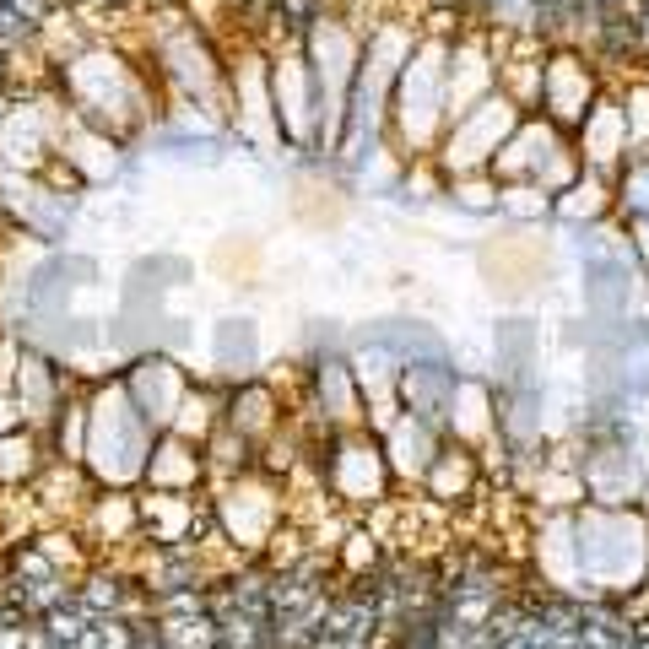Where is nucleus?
Wrapping results in <instances>:
<instances>
[{
    "label": "nucleus",
    "mask_w": 649,
    "mask_h": 649,
    "mask_svg": "<svg viewBox=\"0 0 649 649\" xmlns=\"http://www.w3.org/2000/svg\"><path fill=\"white\" fill-rule=\"evenodd\" d=\"M374 433H379V444H384V460H390V476H395V487H422V476H428L433 466V455L444 449L449 433H439L433 422H422L412 412H401L395 406L390 417H379L374 422Z\"/></svg>",
    "instance_id": "obj_13"
},
{
    "label": "nucleus",
    "mask_w": 649,
    "mask_h": 649,
    "mask_svg": "<svg viewBox=\"0 0 649 649\" xmlns=\"http://www.w3.org/2000/svg\"><path fill=\"white\" fill-rule=\"evenodd\" d=\"M493 379V390L503 384H525V379H547L541 374V325L525 320V314H509V320L493 325V363L482 368Z\"/></svg>",
    "instance_id": "obj_17"
},
{
    "label": "nucleus",
    "mask_w": 649,
    "mask_h": 649,
    "mask_svg": "<svg viewBox=\"0 0 649 649\" xmlns=\"http://www.w3.org/2000/svg\"><path fill=\"white\" fill-rule=\"evenodd\" d=\"M579 222H612V179L595 174V168H579L574 179L552 195V228H579Z\"/></svg>",
    "instance_id": "obj_20"
},
{
    "label": "nucleus",
    "mask_w": 649,
    "mask_h": 649,
    "mask_svg": "<svg viewBox=\"0 0 649 649\" xmlns=\"http://www.w3.org/2000/svg\"><path fill=\"white\" fill-rule=\"evenodd\" d=\"M336 352H352V325L347 320H336V314H314V320H303L298 363H309V357H336Z\"/></svg>",
    "instance_id": "obj_23"
},
{
    "label": "nucleus",
    "mask_w": 649,
    "mask_h": 649,
    "mask_svg": "<svg viewBox=\"0 0 649 649\" xmlns=\"http://www.w3.org/2000/svg\"><path fill=\"white\" fill-rule=\"evenodd\" d=\"M574 152H579V163L595 168V174H606V179L628 163L633 141H628V119H622V103H617L612 87H606V98L585 114V125L574 130Z\"/></svg>",
    "instance_id": "obj_14"
},
{
    "label": "nucleus",
    "mask_w": 649,
    "mask_h": 649,
    "mask_svg": "<svg viewBox=\"0 0 649 649\" xmlns=\"http://www.w3.org/2000/svg\"><path fill=\"white\" fill-rule=\"evenodd\" d=\"M460 384H466V368H460L455 352L422 357V363H401V374H395V406L422 417V422H433L439 433H449Z\"/></svg>",
    "instance_id": "obj_11"
},
{
    "label": "nucleus",
    "mask_w": 649,
    "mask_h": 649,
    "mask_svg": "<svg viewBox=\"0 0 649 649\" xmlns=\"http://www.w3.org/2000/svg\"><path fill=\"white\" fill-rule=\"evenodd\" d=\"M76 536L92 558H119V552L141 547V498L119 493V487H98V498L82 509L76 520Z\"/></svg>",
    "instance_id": "obj_12"
},
{
    "label": "nucleus",
    "mask_w": 649,
    "mask_h": 649,
    "mask_svg": "<svg viewBox=\"0 0 649 649\" xmlns=\"http://www.w3.org/2000/svg\"><path fill=\"white\" fill-rule=\"evenodd\" d=\"M157 428L136 412V401L125 395V379L114 368H98L87 384V449L82 466L98 487H119L136 493L147 482V460H152Z\"/></svg>",
    "instance_id": "obj_3"
},
{
    "label": "nucleus",
    "mask_w": 649,
    "mask_h": 649,
    "mask_svg": "<svg viewBox=\"0 0 649 649\" xmlns=\"http://www.w3.org/2000/svg\"><path fill=\"white\" fill-rule=\"evenodd\" d=\"M482 482H487V455L476 444H460V439H444V449L433 455V466L428 476H422V487L417 493L428 498V503H466L482 493Z\"/></svg>",
    "instance_id": "obj_16"
},
{
    "label": "nucleus",
    "mask_w": 649,
    "mask_h": 649,
    "mask_svg": "<svg viewBox=\"0 0 649 649\" xmlns=\"http://www.w3.org/2000/svg\"><path fill=\"white\" fill-rule=\"evenodd\" d=\"M211 525L217 541L233 558H271V541L287 525V487L276 476H233V482H211Z\"/></svg>",
    "instance_id": "obj_5"
},
{
    "label": "nucleus",
    "mask_w": 649,
    "mask_h": 649,
    "mask_svg": "<svg viewBox=\"0 0 649 649\" xmlns=\"http://www.w3.org/2000/svg\"><path fill=\"white\" fill-rule=\"evenodd\" d=\"M525 119V109L509 98V92H487L482 103L460 109L455 119L444 125L439 147H433L428 163L439 168L444 179H460V174H493V157L503 152V141L514 136V125Z\"/></svg>",
    "instance_id": "obj_6"
},
{
    "label": "nucleus",
    "mask_w": 649,
    "mask_h": 649,
    "mask_svg": "<svg viewBox=\"0 0 649 649\" xmlns=\"http://www.w3.org/2000/svg\"><path fill=\"white\" fill-rule=\"evenodd\" d=\"M303 466L314 471L320 498H330L341 514H368L395 493L390 460L374 428H309Z\"/></svg>",
    "instance_id": "obj_4"
},
{
    "label": "nucleus",
    "mask_w": 649,
    "mask_h": 649,
    "mask_svg": "<svg viewBox=\"0 0 649 649\" xmlns=\"http://www.w3.org/2000/svg\"><path fill=\"white\" fill-rule=\"evenodd\" d=\"M49 460L55 455H49V444H44L38 428H28V422L0 428V493H28Z\"/></svg>",
    "instance_id": "obj_19"
},
{
    "label": "nucleus",
    "mask_w": 649,
    "mask_h": 649,
    "mask_svg": "<svg viewBox=\"0 0 649 649\" xmlns=\"http://www.w3.org/2000/svg\"><path fill=\"white\" fill-rule=\"evenodd\" d=\"M147 493H206L211 487V471H206V455H201V439H184V433H157L152 444V460H147Z\"/></svg>",
    "instance_id": "obj_15"
},
{
    "label": "nucleus",
    "mask_w": 649,
    "mask_h": 649,
    "mask_svg": "<svg viewBox=\"0 0 649 649\" xmlns=\"http://www.w3.org/2000/svg\"><path fill=\"white\" fill-rule=\"evenodd\" d=\"M444 201L460 211V217H498V179L493 174H460V179H444Z\"/></svg>",
    "instance_id": "obj_22"
},
{
    "label": "nucleus",
    "mask_w": 649,
    "mask_h": 649,
    "mask_svg": "<svg viewBox=\"0 0 649 649\" xmlns=\"http://www.w3.org/2000/svg\"><path fill=\"white\" fill-rule=\"evenodd\" d=\"M649 217V152H628V163L612 174V222L633 228Z\"/></svg>",
    "instance_id": "obj_21"
},
{
    "label": "nucleus",
    "mask_w": 649,
    "mask_h": 649,
    "mask_svg": "<svg viewBox=\"0 0 649 649\" xmlns=\"http://www.w3.org/2000/svg\"><path fill=\"white\" fill-rule=\"evenodd\" d=\"M574 547V595H649V514L639 503H574L568 514Z\"/></svg>",
    "instance_id": "obj_2"
},
{
    "label": "nucleus",
    "mask_w": 649,
    "mask_h": 649,
    "mask_svg": "<svg viewBox=\"0 0 649 649\" xmlns=\"http://www.w3.org/2000/svg\"><path fill=\"white\" fill-rule=\"evenodd\" d=\"M579 152H574V136L558 130L552 119L541 114H525L514 125V136L503 141V152L493 157V179L498 184H541V190L558 195L568 179L579 174Z\"/></svg>",
    "instance_id": "obj_7"
},
{
    "label": "nucleus",
    "mask_w": 649,
    "mask_h": 649,
    "mask_svg": "<svg viewBox=\"0 0 649 649\" xmlns=\"http://www.w3.org/2000/svg\"><path fill=\"white\" fill-rule=\"evenodd\" d=\"M260 325L249 314H228V320L211 325V379H249L266 374L260 368Z\"/></svg>",
    "instance_id": "obj_18"
},
{
    "label": "nucleus",
    "mask_w": 649,
    "mask_h": 649,
    "mask_svg": "<svg viewBox=\"0 0 649 649\" xmlns=\"http://www.w3.org/2000/svg\"><path fill=\"white\" fill-rule=\"evenodd\" d=\"M460 17L433 11L417 22V44L390 92V152L395 163H428L449 125V44Z\"/></svg>",
    "instance_id": "obj_1"
},
{
    "label": "nucleus",
    "mask_w": 649,
    "mask_h": 649,
    "mask_svg": "<svg viewBox=\"0 0 649 649\" xmlns=\"http://www.w3.org/2000/svg\"><path fill=\"white\" fill-rule=\"evenodd\" d=\"M298 412H309V428H368V401L357 384L352 352L309 357L298 368Z\"/></svg>",
    "instance_id": "obj_9"
},
{
    "label": "nucleus",
    "mask_w": 649,
    "mask_h": 649,
    "mask_svg": "<svg viewBox=\"0 0 649 649\" xmlns=\"http://www.w3.org/2000/svg\"><path fill=\"white\" fill-rule=\"evenodd\" d=\"M606 71L590 60V49L574 44H547V60H541V92H536V114L552 119L558 130L574 136L585 125V114L606 98Z\"/></svg>",
    "instance_id": "obj_8"
},
{
    "label": "nucleus",
    "mask_w": 649,
    "mask_h": 649,
    "mask_svg": "<svg viewBox=\"0 0 649 649\" xmlns=\"http://www.w3.org/2000/svg\"><path fill=\"white\" fill-rule=\"evenodd\" d=\"M190 374H195V368H184L179 352H157V347H147V352H136V357H125V363H119L125 395L136 401V412L147 417L157 433L174 428L184 395H190Z\"/></svg>",
    "instance_id": "obj_10"
}]
</instances>
